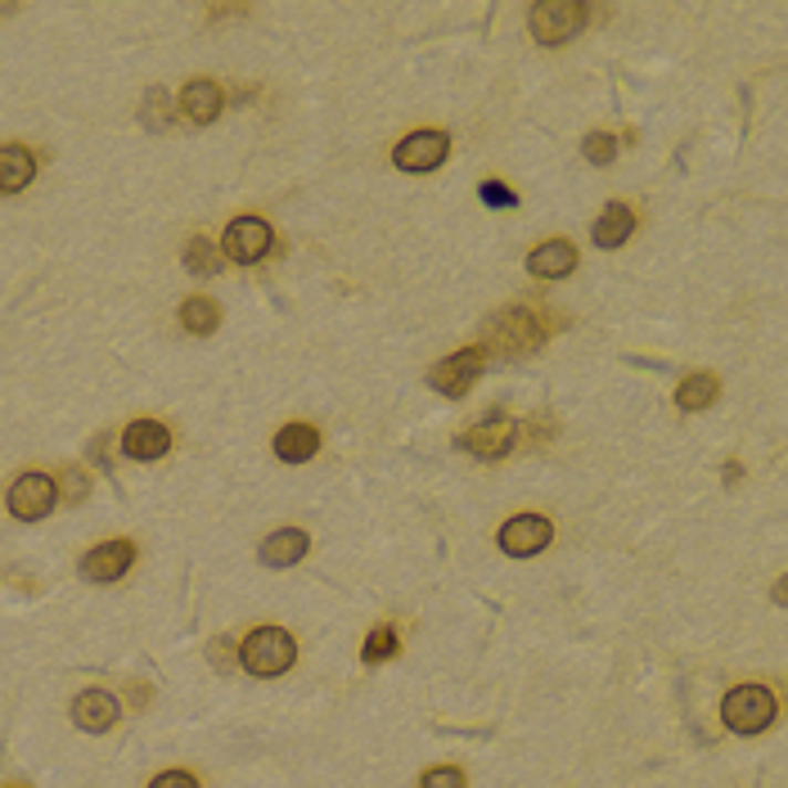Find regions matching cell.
<instances>
[{"label": "cell", "mask_w": 788, "mask_h": 788, "mask_svg": "<svg viewBox=\"0 0 788 788\" xmlns=\"http://www.w3.org/2000/svg\"><path fill=\"white\" fill-rule=\"evenodd\" d=\"M298 659V644L284 626H257L243 644H239V663L248 676H261V681H271V676H284Z\"/></svg>", "instance_id": "cell-1"}, {"label": "cell", "mask_w": 788, "mask_h": 788, "mask_svg": "<svg viewBox=\"0 0 788 788\" xmlns=\"http://www.w3.org/2000/svg\"><path fill=\"white\" fill-rule=\"evenodd\" d=\"M720 720H726L735 735H761L775 720V694L766 685H739L720 703Z\"/></svg>", "instance_id": "cell-2"}, {"label": "cell", "mask_w": 788, "mask_h": 788, "mask_svg": "<svg viewBox=\"0 0 788 788\" xmlns=\"http://www.w3.org/2000/svg\"><path fill=\"white\" fill-rule=\"evenodd\" d=\"M585 14L590 10L581 6V0H541V6H532V14H528V28L541 45H563L585 28Z\"/></svg>", "instance_id": "cell-3"}, {"label": "cell", "mask_w": 788, "mask_h": 788, "mask_svg": "<svg viewBox=\"0 0 788 788\" xmlns=\"http://www.w3.org/2000/svg\"><path fill=\"white\" fill-rule=\"evenodd\" d=\"M276 248V230L261 221V217H235L221 235V252L226 261H239V267H252Z\"/></svg>", "instance_id": "cell-4"}, {"label": "cell", "mask_w": 788, "mask_h": 788, "mask_svg": "<svg viewBox=\"0 0 788 788\" xmlns=\"http://www.w3.org/2000/svg\"><path fill=\"white\" fill-rule=\"evenodd\" d=\"M541 339H546V334H541L537 315H532V311H522V307H509V311L491 315V324H487V343L500 348V352H509V356L541 348Z\"/></svg>", "instance_id": "cell-5"}, {"label": "cell", "mask_w": 788, "mask_h": 788, "mask_svg": "<svg viewBox=\"0 0 788 788\" xmlns=\"http://www.w3.org/2000/svg\"><path fill=\"white\" fill-rule=\"evenodd\" d=\"M550 541H554V528H550V518H541V514H518L500 528V550L514 554V559H532Z\"/></svg>", "instance_id": "cell-6"}, {"label": "cell", "mask_w": 788, "mask_h": 788, "mask_svg": "<svg viewBox=\"0 0 788 788\" xmlns=\"http://www.w3.org/2000/svg\"><path fill=\"white\" fill-rule=\"evenodd\" d=\"M483 365H487V352H483V348H465V352L446 356L442 365H433L428 383H433L437 392H446V397H459V392H469V387L478 383Z\"/></svg>", "instance_id": "cell-7"}, {"label": "cell", "mask_w": 788, "mask_h": 788, "mask_svg": "<svg viewBox=\"0 0 788 788\" xmlns=\"http://www.w3.org/2000/svg\"><path fill=\"white\" fill-rule=\"evenodd\" d=\"M54 505H59V487H54L50 474H23V478L10 487V514L23 518V522L45 518Z\"/></svg>", "instance_id": "cell-8"}, {"label": "cell", "mask_w": 788, "mask_h": 788, "mask_svg": "<svg viewBox=\"0 0 788 788\" xmlns=\"http://www.w3.org/2000/svg\"><path fill=\"white\" fill-rule=\"evenodd\" d=\"M450 154V136L446 131H415V136H406L397 145V154H392V163H397L402 172H433L442 167Z\"/></svg>", "instance_id": "cell-9"}, {"label": "cell", "mask_w": 788, "mask_h": 788, "mask_svg": "<svg viewBox=\"0 0 788 788\" xmlns=\"http://www.w3.org/2000/svg\"><path fill=\"white\" fill-rule=\"evenodd\" d=\"M514 437H518V424L509 415H487L459 437V446H465L469 455H478V459H500V455H509Z\"/></svg>", "instance_id": "cell-10"}, {"label": "cell", "mask_w": 788, "mask_h": 788, "mask_svg": "<svg viewBox=\"0 0 788 788\" xmlns=\"http://www.w3.org/2000/svg\"><path fill=\"white\" fill-rule=\"evenodd\" d=\"M117 716H122V707H117V698L104 694V690H82V694L73 698V726L86 730V735H108V730L117 726Z\"/></svg>", "instance_id": "cell-11"}, {"label": "cell", "mask_w": 788, "mask_h": 788, "mask_svg": "<svg viewBox=\"0 0 788 788\" xmlns=\"http://www.w3.org/2000/svg\"><path fill=\"white\" fill-rule=\"evenodd\" d=\"M131 563H136V546L131 541H104V546L82 554V577L86 581H117L122 572H131Z\"/></svg>", "instance_id": "cell-12"}, {"label": "cell", "mask_w": 788, "mask_h": 788, "mask_svg": "<svg viewBox=\"0 0 788 788\" xmlns=\"http://www.w3.org/2000/svg\"><path fill=\"white\" fill-rule=\"evenodd\" d=\"M122 450L131 459H141V465L163 459L172 450V428L158 424V419H136V424H126V433H122Z\"/></svg>", "instance_id": "cell-13"}, {"label": "cell", "mask_w": 788, "mask_h": 788, "mask_svg": "<svg viewBox=\"0 0 788 788\" xmlns=\"http://www.w3.org/2000/svg\"><path fill=\"white\" fill-rule=\"evenodd\" d=\"M221 108H226V91L217 86V82H189L185 91H180V113H185V122H194V126H208V122H217L221 117Z\"/></svg>", "instance_id": "cell-14"}, {"label": "cell", "mask_w": 788, "mask_h": 788, "mask_svg": "<svg viewBox=\"0 0 788 788\" xmlns=\"http://www.w3.org/2000/svg\"><path fill=\"white\" fill-rule=\"evenodd\" d=\"M528 271L537 280H563V276L577 271V248L568 239H546L541 248L528 252Z\"/></svg>", "instance_id": "cell-15"}, {"label": "cell", "mask_w": 788, "mask_h": 788, "mask_svg": "<svg viewBox=\"0 0 788 788\" xmlns=\"http://www.w3.org/2000/svg\"><path fill=\"white\" fill-rule=\"evenodd\" d=\"M307 546H311V537L302 528H280V532H271L267 541H261V563L267 568H293V563L307 559Z\"/></svg>", "instance_id": "cell-16"}, {"label": "cell", "mask_w": 788, "mask_h": 788, "mask_svg": "<svg viewBox=\"0 0 788 788\" xmlns=\"http://www.w3.org/2000/svg\"><path fill=\"white\" fill-rule=\"evenodd\" d=\"M631 230H635V212L626 208V204H609L604 212H600V221L590 226V239H595V248H622L626 239H631Z\"/></svg>", "instance_id": "cell-17"}, {"label": "cell", "mask_w": 788, "mask_h": 788, "mask_svg": "<svg viewBox=\"0 0 788 788\" xmlns=\"http://www.w3.org/2000/svg\"><path fill=\"white\" fill-rule=\"evenodd\" d=\"M315 450H320V428H311V424H284L276 433V455L284 465H307Z\"/></svg>", "instance_id": "cell-18"}, {"label": "cell", "mask_w": 788, "mask_h": 788, "mask_svg": "<svg viewBox=\"0 0 788 788\" xmlns=\"http://www.w3.org/2000/svg\"><path fill=\"white\" fill-rule=\"evenodd\" d=\"M32 176H37V158L23 145H6V149H0V189L19 194Z\"/></svg>", "instance_id": "cell-19"}, {"label": "cell", "mask_w": 788, "mask_h": 788, "mask_svg": "<svg viewBox=\"0 0 788 788\" xmlns=\"http://www.w3.org/2000/svg\"><path fill=\"white\" fill-rule=\"evenodd\" d=\"M221 267H226V252H221V248H212V239L194 235V239L185 243V271H189V276L208 280V276H217Z\"/></svg>", "instance_id": "cell-20"}, {"label": "cell", "mask_w": 788, "mask_h": 788, "mask_svg": "<svg viewBox=\"0 0 788 788\" xmlns=\"http://www.w3.org/2000/svg\"><path fill=\"white\" fill-rule=\"evenodd\" d=\"M716 392H720L716 374H690V379H681V387H676V406H681V411H707V406L716 402Z\"/></svg>", "instance_id": "cell-21"}, {"label": "cell", "mask_w": 788, "mask_h": 788, "mask_svg": "<svg viewBox=\"0 0 788 788\" xmlns=\"http://www.w3.org/2000/svg\"><path fill=\"white\" fill-rule=\"evenodd\" d=\"M180 324H185V330L189 334H212L217 330V324H221V307L212 302V298H185L180 302Z\"/></svg>", "instance_id": "cell-22"}, {"label": "cell", "mask_w": 788, "mask_h": 788, "mask_svg": "<svg viewBox=\"0 0 788 788\" xmlns=\"http://www.w3.org/2000/svg\"><path fill=\"white\" fill-rule=\"evenodd\" d=\"M392 653H397V631H392V626H374L370 640H365V649H361V659L365 663H383V659H392Z\"/></svg>", "instance_id": "cell-23"}, {"label": "cell", "mask_w": 788, "mask_h": 788, "mask_svg": "<svg viewBox=\"0 0 788 788\" xmlns=\"http://www.w3.org/2000/svg\"><path fill=\"white\" fill-rule=\"evenodd\" d=\"M581 154L595 163V167H609V163L618 158V141L609 136V131H590V136L581 141Z\"/></svg>", "instance_id": "cell-24"}, {"label": "cell", "mask_w": 788, "mask_h": 788, "mask_svg": "<svg viewBox=\"0 0 788 788\" xmlns=\"http://www.w3.org/2000/svg\"><path fill=\"white\" fill-rule=\"evenodd\" d=\"M419 788H465V770H455V766H437L419 779Z\"/></svg>", "instance_id": "cell-25"}, {"label": "cell", "mask_w": 788, "mask_h": 788, "mask_svg": "<svg viewBox=\"0 0 788 788\" xmlns=\"http://www.w3.org/2000/svg\"><path fill=\"white\" fill-rule=\"evenodd\" d=\"M478 194H483V204H491V208H518V194L505 189V185H496V180H487Z\"/></svg>", "instance_id": "cell-26"}, {"label": "cell", "mask_w": 788, "mask_h": 788, "mask_svg": "<svg viewBox=\"0 0 788 788\" xmlns=\"http://www.w3.org/2000/svg\"><path fill=\"white\" fill-rule=\"evenodd\" d=\"M149 788H199V779H194L189 770H163Z\"/></svg>", "instance_id": "cell-27"}, {"label": "cell", "mask_w": 788, "mask_h": 788, "mask_svg": "<svg viewBox=\"0 0 788 788\" xmlns=\"http://www.w3.org/2000/svg\"><path fill=\"white\" fill-rule=\"evenodd\" d=\"M163 104H167V95L154 91V95H149V108H145V122H149V126H163Z\"/></svg>", "instance_id": "cell-28"}, {"label": "cell", "mask_w": 788, "mask_h": 788, "mask_svg": "<svg viewBox=\"0 0 788 788\" xmlns=\"http://www.w3.org/2000/svg\"><path fill=\"white\" fill-rule=\"evenodd\" d=\"M770 600H775L779 609H788V572H784V577L775 581V590H770Z\"/></svg>", "instance_id": "cell-29"}, {"label": "cell", "mask_w": 788, "mask_h": 788, "mask_svg": "<svg viewBox=\"0 0 788 788\" xmlns=\"http://www.w3.org/2000/svg\"><path fill=\"white\" fill-rule=\"evenodd\" d=\"M10 788H23V784H10Z\"/></svg>", "instance_id": "cell-30"}]
</instances>
